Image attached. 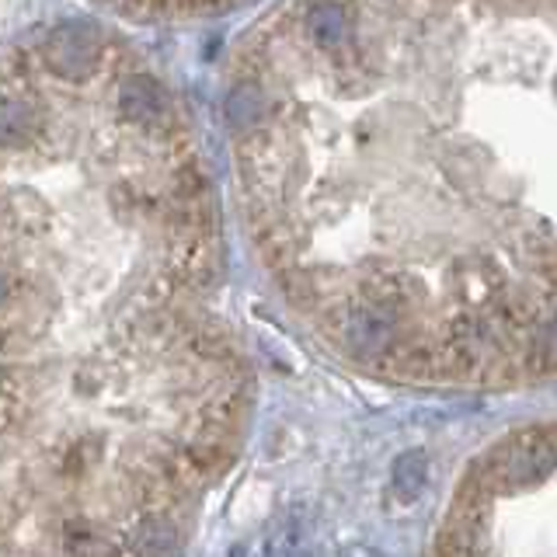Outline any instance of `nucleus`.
<instances>
[{
    "instance_id": "nucleus-1",
    "label": "nucleus",
    "mask_w": 557,
    "mask_h": 557,
    "mask_svg": "<svg viewBox=\"0 0 557 557\" xmlns=\"http://www.w3.org/2000/svg\"><path fill=\"white\" fill-rule=\"evenodd\" d=\"M244 226L331 359L557 383V0H283L226 77Z\"/></svg>"
},
{
    "instance_id": "nucleus-2",
    "label": "nucleus",
    "mask_w": 557,
    "mask_h": 557,
    "mask_svg": "<svg viewBox=\"0 0 557 557\" xmlns=\"http://www.w3.org/2000/svg\"><path fill=\"white\" fill-rule=\"evenodd\" d=\"M429 557H557V418L509 429L467 460Z\"/></svg>"
},
{
    "instance_id": "nucleus-3",
    "label": "nucleus",
    "mask_w": 557,
    "mask_h": 557,
    "mask_svg": "<svg viewBox=\"0 0 557 557\" xmlns=\"http://www.w3.org/2000/svg\"><path fill=\"white\" fill-rule=\"evenodd\" d=\"M112 14L133 17V22H182V17H206L234 11L244 0H95Z\"/></svg>"
}]
</instances>
